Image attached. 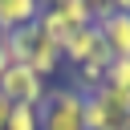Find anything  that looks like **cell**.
I'll list each match as a JSON object with an SVG mask.
<instances>
[{
  "instance_id": "13",
  "label": "cell",
  "mask_w": 130,
  "mask_h": 130,
  "mask_svg": "<svg viewBox=\"0 0 130 130\" xmlns=\"http://www.w3.org/2000/svg\"><path fill=\"white\" fill-rule=\"evenodd\" d=\"M8 69V49H4V32H0V73Z\"/></svg>"
},
{
  "instance_id": "6",
  "label": "cell",
  "mask_w": 130,
  "mask_h": 130,
  "mask_svg": "<svg viewBox=\"0 0 130 130\" xmlns=\"http://www.w3.org/2000/svg\"><path fill=\"white\" fill-rule=\"evenodd\" d=\"M41 8H45V0H0V32L37 24Z\"/></svg>"
},
{
  "instance_id": "11",
  "label": "cell",
  "mask_w": 130,
  "mask_h": 130,
  "mask_svg": "<svg viewBox=\"0 0 130 130\" xmlns=\"http://www.w3.org/2000/svg\"><path fill=\"white\" fill-rule=\"evenodd\" d=\"M89 8H93V20L98 16H106V12H114V0H85Z\"/></svg>"
},
{
  "instance_id": "8",
  "label": "cell",
  "mask_w": 130,
  "mask_h": 130,
  "mask_svg": "<svg viewBox=\"0 0 130 130\" xmlns=\"http://www.w3.org/2000/svg\"><path fill=\"white\" fill-rule=\"evenodd\" d=\"M4 130H41V106H20V102H12Z\"/></svg>"
},
{
  "instance_id": "15",
  "label": "cell",
  "mask_w": 130,
  "mask_h": 130,
  "mask_svg": "<svg viewBox=\"0 0 130 130\" xmlns=\"http://www.w3.org/2000/svg\"><path fill=\"white\" fill-rule=\"evenodd\" d=\"M49 4H61V0H49Z\"/></svg>"
},
{
  "instance_id": "5",
  "label": "cell",
  "mask_w": 130,
  "mask_h": 130,
  "mask_svg": "<svg viewBox=\"0 0 130 130\" xmlns=\"http://www.w3.org/2000/svg\"><path fill=\"white\" fill-rule=\"evenodd\" d=\"M24 65H28L37 77H45V81H49V77H53V73L65 65L61 45H57V41H49V37L37 28V37H32V49H28V61H24Z\"/></svg>"
},
{
  "instance_id": "4",
  "label": "cell",
  "mask_w": 130,
  "mask_h": 130,
  "mask_svg": "<svg viewBox=\"0 0 130 130\" xmlns=\"http://www.w3.org/2000/svg\"><path fill=\"white\" fill-rule=\"evenodd\" d=\"M106 45H102V32H98V24H85V28H73L69 32V41L61 45V57H65V65H85L93 53H102Z\"/></svg>"
},
{
  "instance_id": "7",
  "label": "cell",
  "mask_w": 130,
  "mask_h": 130,
  "mask_svg": "<svg viewBox=\"0 0 130 130\" xmlns=\"http://www.w3.org/2000/svg\"><path fill=\"white\" fill-rule=\"evenodd\" d=\"M37 28H41L49 41H57V45H65V41H69V32H73V24H69V20H65V16H61L53 4H45V8H41V16H37Z\"/></svg>"
},
{
  "instance_id": "2",
  "label": "cell",
  "mask_w": 130,
  "mask_h": 130,
  "mask_svg": "<svg viewBox=\"0 0 130 130\" xmlns=\"http://www.w3.org/2000/svg\"><path fill=\"white\" fill-rule=\"evenodd\" d=\"M0 93L8 102H20V106H41L45 93H49V81L37 77L28 65H8L0 73Z\"/></svg>"
},
{
  "instance_id": "10",
  "label": "cell",
  "mask_w": 130,
  "mask_h": 130,
  "mask_svg": "<svg viewBox=\"0 0 130 130\" xmlns=\"http://www.w3.org/2000/svg\"><path fill=\"white\" fill-rule=\"evenodd\" d=\"M102 85H114V89L130 93V57H110V65H106V81H102Z\"/></svg>"
},
{
  "instance_id": "9",
  "label": "cell",
  "mask_w": 130,
  "mask_h": 130,
  "mask_svg": "<svg viewBox=\"0 0 130 130\" xmlns=\"http://www.w3.org/2000/svg\"><path fill=\"white\" fill-rule=\"evenodd\" d=\"M73 28H85V24H93V8L85 4V0H61V4H53Z\"/></svg>"
},
{
  "instance_id": "3",
  "label": "cell",
  "mask_w": 130,
  "mask_h": 130,
  "mask_svg": "<svg viewBox=\"0 0 130 130\" xmlns=\"http://www.w3.org/2000/svg\"><path fill=\"white\" fill-rule=\"evenodd\" d=\"M98 24V32H102V45L110 49V57H130V16L126 12H106V16H98L93 20Z\"/></svg>"
},
{
  "instance_id": "12",
  "label": "cell",
  "mask_w": 130,
  "mask_h": 130,
  "mask_svg": "<svg viewBox=\"0 0 130 130\" xmlns=\"http://www.w3.org/2000/svg\"><path fill=\"white\" fill-rule=\"evenodd\" d=\"M8 110H12V102L0 93V130H4V122H8Z\"/></svg>"
},
{
  "instance_id": "1",
  "label": "cell",
  "mask_w": 130,
  "mask_h": 130,
  "mask_svg": "<svg viewBox=\"0 0 130 130\" xmlns=\"http://www.w3.org/2000/svg\"><path fill=\"white\" fill-rule=\"evenodd\" d=\"M41 130H85V98L73 85H57L41 102Z\"/></svg>"
},
{
  "instance_id": "14",
  "label": "cell",
  "mask_w": 130,
  "mask_h": 130,
  "mask_svg": "<svg viewBox=\"0 0 130 130\" xmlns=\"http://www.w3.org/2000/svg\"><path fill=\"white\" fill-rule=\"evenodd\" d=\"M114 8H118V12H126V16H130V0H114Z\"/></svg>"
}]
</instances>
